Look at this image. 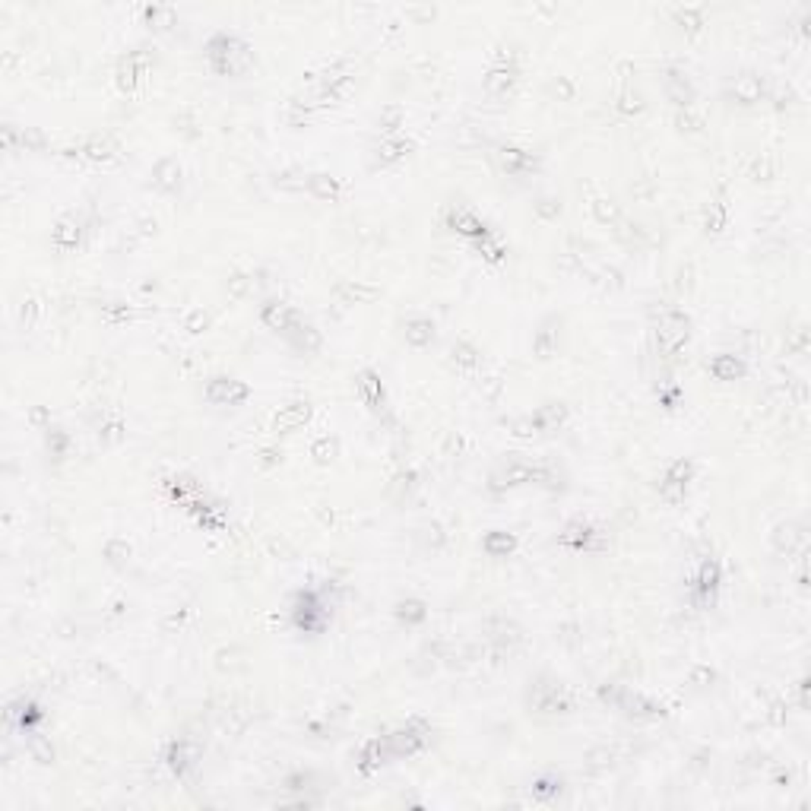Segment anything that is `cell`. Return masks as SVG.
<instances>
[{"mask_svg": "<svg viewBox=\"0 0 811 811\" xmlns=\"http://www.w3.org/2000/svg\"><path fill=\"white\" fill-rule=\"evenodd\" d=\"M656 339H660V345L666 352L681 349V345H685V339H687V317L678 314V311H669V314L660 320Z\"/></svg>", "mask_w": 811, "mask_h": 811, "instance_id": "cell-1", "label": "cell"}, {"mask_svg": "<svg viewBox=\"0 0 811 811\" xmlns=\"http://www.w3.org/2000/svg\"><path fill=\"white\" fill-rule=\"evenodd\" d=\"M244 45H238L235 38H228V35H216L213 42H209V57H213L216 70H222V73H232L235 70V57H244Z\"/></svg>", "mask_w": 811, "mask_h": 811, "instance_id": "cell-2", "label": "cell"}, {"mask_svg": "<svg viewBox=\"0 0 811 811\" xmlns=\"http://www.w3.org/2000/svg\"><path fill=\"white\" fill-rule=\"evenodd\" d=\"M263 323H269L276 333H289L292 327L298 323V314L289 308V304H282V302H269L267 308H263Z\"/></svg>", "mask_w": 811, "mask_h": 811, "instance_id": "cell-3", "label": "cell"}, {"mask_svg": "<svg viewBox=\"0 0 811 811\" xmlns=\"http://www.w3.org/2000/svg\"><path fill=\"white\" fill-rule=\"evenodd\" d=\"M387 738H390L393 757H396V754H412V751H419L422 745H425V732L415 729V726H406V729H399V732H393V736H387Z\"/></svg>", "mask_w": 811, "mask_h": 811, "instance_id": "cell-4", "label": "cell"}, {"mask_svg": "<svg viewBox=\"0 0 811 811\" xmlns=\"http://www.w3.org/2000/svg\"><path fill=\"white\" fill-rule=\"evenodd\" d=\"M207 396L213 399V403H235V399H244V396H248V387L238 384V380L219 378V380H213V384H209Z\"/></svg>", "mask_w": 811, "mask_h": 811, "instance_id": "cell-5", "label": "cell"}, {"mask_svg": "<svg viewBox=\"0 0 811 811\" xmlns=\"http://www.w3.org/2000/svg\"><path fill=\"white\" fill-rule=\"evenodd\" d=\"M393 757V748H390V738H374V742L364 745L362 751V770H374L380 767V764H387Z\"/></svg>", "mask_w": 811, "mask_h": 811, "instance_id": "cell-6", "label": "cell"}, {"mask_svg": "<svg viewBox=\"0 0 811 811\" xmlns=\"http://www.w3.org/2000/svg\"><path fill=\"white\" fill-rule=\"evenodd\" d=\"M197 757H200L197 745L178 742V745H172V751H168V767H172L174 773H184L187 767H193V764H197Z\"/></svg>", "mask_w": 811, "mask_h": 811, "instance_id": "cell-7", "label": "cell"}, {"mask_svg": "<svg viewBox=\"0 0 811 811\" xmlns=\"http://www.w3.org/2000/svg\"><path fill=\"white\" fill-rule=\"evenodd\" d=\"M710 371H713L720 380H736V378H742V374H745V364L738 362L736 355H720V358L710 362Z\"/></svg>", "mask_w": 811, "mask_h": 811, "instance_id": "cell-8", "label": "cell"}, {"mask_svg": "<svg viewBox=\"0 0 811 811\" xmlns=\"http://www.w3.org/2000/svg\"><path fill=\"white\" fill-rule=\"evenodd\" d=\"M308 415H311L308 403L285 406V409L276 415V428H279V431H285V428H295V425H302V422H308Z\"/></svg>", "mask_w": 811, "mask_h": 811, "instance_id": "cell-9", "label": "cell"}, {"mask_svg": "<svg viewBox=\"0 0 811 811\" xmlns=\"http://www.w3.org/2000/svg\"><path fill=\"white\" fill-rule=\"evenodd\" d=\"M308 187H311V193L314 197H320V200H333V197H339V184L333 178H327V174H311L308 178Z\"/></svg>", "mask_w": 811, "mask_h": 811, "instance_id": "cell-10", "label": "cell"}, {"mask_svg": "<svg viewBox=\"0 0 811 811\" xmlns=\"http://www.w3.org/2000/svg\"><path fill=\"white\" fill-rule=\"evenodd\" d=\"M406 339L412 345H425V343H431L434 339V327H431V320H412L409 327H406Z\"/></svg>", "mask_w": 811, "mask_h": 811, "instance_id": "cell-11", "label": "cell"}, {"mask_svg": "<svg viewBox=\"0 0 811 811\" xmlns=\"http://www.w3.org/2000/svg\"><path fill=\"white\" fill-rule=\"evenodd\" d=\"M687 473H691V466L687 463H675L672 469H669V475H666V485H662V491H685V485H687Z\"/></svg>", "mask_w": 811, "mask_h": 811, "instance_id": "cell-12", "label": "cell"}, {"mask_svg": "<svg viewBox=\"0 0 811 811\" xmlns=\"http://www.w3.org/2000/svg\"><path fill=\"white\" fill-rule=\"evenodd\" d=\"M76 241H80V225L76 222H61L54 232V244L57 248H73Z\"/></svg>", "mask_w": 811, "mask_h": 811, "instance_id": "cell-13", "label": "cell"}, {"mask_svg": "<svg viewBox=\"0 0 811 811\" xmlns=\"http://www.w3.org/2000/svg\"><path fill=\"white\" fill-rule=\"evenodd\" d=\"M720 586V564L716 561H707L701 567V593L704 596H710V593Z\"/></svg>", "mask_w": 811, "mask_h": 811, "instance_id": "cell-14", "label": "cell"}, {"mask_svg": "<svg viewBox=\"0 0 811 811\" xmlns=\"http://www.w3.org/2000/svg\"><path fill=\"white\" fill-rule=\"evenodd\" d=\"M510 549H514V536H507V533H491L485 539V551L489 555H507Z\"/></svg>", "mask_w": 811, "mask_h": 811, "instance_id": "cell-15", "label": "cell"}, {"mask_svg": "<svg viewBox=\"0 0 811 811\" xmlns=\"http://www.w3.org/2000/svg\"><path fill=\"white\" fill-rule=\"evenodd\" d=\"M178 174H181V168L174 165L172 158H165V162L156 168V184L158 187H174V184H178Z\"/></svg>", "mask_w": 811, "mask_h": 811, "instance_id": "cell-16", "label": "cell"}, {"mask_svg": "<svg viewBox=\"0 0 811 811\" xmlns=\"http://www.w3.org/2000/svg\"><path fill=\"white\" fill-rule=\"evenodd\" d=\"M362 390H364V396H368V403L378 409V403H384V390H380V380L374 378V374H364L362 378Z\"/></svg>", "mask_w": 811, "mask_h": 811, "instance_id": "cell-17", "label": "cell"}, {"mask_svg": "<svg viewBox=\"0 0 811 811\" xmlns=\"http://www.w3.org/2000/svg\"><path fill=\"white\" fill-rule=\"evenodd\" d=\"M510 83H514V73H510V70H495V73L485 80L489 92H504V89H510Z\"/></svg>", "mask_w": 811, "mask_h": 811, "instance_id": "cell-18", "label": "cell"}, {"mask_svg": "<svg viewBox=\"0 0 811 811\" xmlns=\"http://www.w3.org/2000/svg\"><path fill=\"white\" fill-rule=\"evenodd\" d=\"M736 89H738V98H742L745 105H748V102H757V96H761V86H757L754 76H745V80L736 86Z\"/></svg>", "mask_w": 811, "mask_h": 811, "instance_id": "cell-19", "label": "cell"}, {"mask_svg": "<svg viewBox=\"0 0 811 811\" xmlns=\"http://www.w3.org/2000/svg\"><path fill=\"white\" fill-rule=\"evenodd\" d=\"M406 149H409V146H406L403 140H384L378 152H380V158H384V162H393V158H399Z\"/></svg>", "mask_w": 811, "mask_h": 811, "instance_id": "cell-20", "label": "cell"}]
</instances>
